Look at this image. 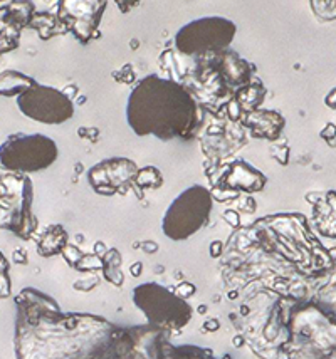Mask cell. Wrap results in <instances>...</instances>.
Wrapping results in <instances>:
<instances>
[{
  "label": "cell",
  "mask_w": 336,
  "mask_h": 359,
  "mask_svg": "<svg viewBox=\"0 0 336 359\" xmlns=\"http://www.w3.org/2000/svg\"><path fill=\"white\" fill-rule=\"evenodd\" d=\"M58 145L44 134H12L0 145V168L10 173H34L49 168Z\"/></svg>",
  "instance_id": "4"
},
{
  "label": "cell",
  "mask_w": 336,
  "mask_h": 359,
  "mask_svg": "<svg viewBox=\"0 0 336 359\" xmlns=\"http://www.w3.org/2000/svg\"><path fill=\"white\" fill-rule=\"evenodd\" d=\"M237 34V26L226 17H202L183 26L175 35V47L182 55H199L227 49Z\"/></svg>",
  "instance_id": "6"
},
{
  "label": "cell",
  "mask_w": 336,
  "mask_h": 359,
  "mask_svg": "<svg viewBox=\"0 0 336 359\" xmlns=\"http://www.w3.org/2000/svg\"><path fill=\"white\" fill-rule=\"evenodd\" d=\"M9 264L0 254V296H7L9 294Z\"/></svg>",
  "instance_id": "19"
},
{
  "label": "cell",
  "mask_w": 336,
  "mask_h": 359,
  "mask_svg": "<svg viewBox=\"0 0 336 359\" xmlns=\"http://www.w3.org/2000/svg\"><path fill=\"white\" fill-rule=\"evenodd\" d=\"M17 106L24 116L44 125H61L74 114L73 101L64 91L42 85L32 86L19 96Z\"/></svg>",
  "instance_id": "7"
},
{
  "label": "cell",
  "mask_w": 336,
  "mask_h": 359,
  "mask_svg": "<svg viewBox=\"0 0 336 359\" xmlns=\"http://www.w3.org/2000/svg\"><path fill=\"white\" fill-rule=\"evenodd\" d=\"M126 119L138 137L190 139L202 125L203 111L182 82L150 74L131 91Z\"/></svg>",
  "instance_id": "1"
},
{
  "label": "cell",
  "mask_w": 336,
  "mask_h": 359,
  "mask_svg": "<svg viewBox=\"0 0 336 359\" xmlns=\"http://www.w3.org/2000/svg\"><path fill=\"white\" fill-rule=\"evenodd\" d=\"M19 39H21V29L0 19V55L15 49L19 46Z\"/></svg>",
  "instance_id": "17"
},
{
  "label": "cell",
  "mask_w": 336,
  "mask_h": 359,
  "mask_svg": "<svg viewBox=\"0 0 336 359\" xmlns=\"http://www.w3.org/2000/svg\"><path fill=\"white\" fill-rule=\"evenodd\" d=\"M212 193L195 185L180 193L163 217V234L171 240H185L197 234L210 218Z\"/></svg>",
  "instance_id": "5"
},
{
  "label": "cell",
  "mask_w": 336,
  "mask_h": 359,
  "mask_svg": "<svg viewBox=\"0 0 336 359\" xmlns=\"http://www.w3.org/2000/svg\"><path fill=\"white\" fill-rule=\"evenodd\" d=\"M29 27L31 29L37 30L39 37H41L42 41H49V39L54 37V35L66 34L67 32L64 29L62 24L59 22L58 15L49 14V12H35Z\"/></svg>",
  "instance_id": "14"
},
{
  "label": "cell",
  "mask_w": 336,
  "mask_h": 359,
  "mask_svg": "<svg viewBox=\"0 0 336 359\" xmlns=\"http://www.w3.org/2000/svg\"><path fill=\"white\" fill-rule=\"evenodd\" d=\"M35 14V7L31 0H14V3L6 10L2 21H6L10 26L17 27V29H24V27H29Z\"/></svg>",
  "instance_id": "15"
},
{
  "label": "cell",
  "mask_w": 336,
  "mask_h": 359,
  "mask_svg": "<svg viewBox=\"0 0 336 359\" xmlns=\"http://www.w3.org/2000/svg\"><path fill=\"white\" fill-rule=\"evenodd\" d=\"M0 229L22 238H31L37 229L32 215V183L26 175H0Z\"/></svg>",
  "instance_id": "3"
},
{
  "label": "cell",
  "mask_w": 336,
  "mask_h": 359,
  "mask_svg": "<svg viewBox=\"0 0 336 359\" xmlns=\"http://www.w3.org/2000/svg\"><path fill=\"white\" fill-rule=\"evenodd\" d=\"M162 175L153 166H146V168L138 170L137 177H135V183L140 189H158L162 185Z\"/></svg>",
  "instance_id": "18"
},
{
  "label": "cell",
  "mask_w": 336,
  "mask_h": 359,
  "mask_svg": "<svg viewBox=\"0 0 336 359\" xmlns=\"http://www.w3.org/2000/svg\"><path fill=\"white\" fill-rule=\"evenodd\" d=\"M108 0H59L58 19L64 29L81 44L99 39V24L105 14Z\"/></svg>",
  "instance_id": "8"
},
{
  "label": "cell",
  "mask_w": 336,
  "mask_h": 359,
  "mask_svg": "<svg viewBox=\"0 0 336 359\" xmlns=\"http://www.w3.org/2000/svg\"><path fill=\"white\" fill-rule=\"evenodd\" d=\"M244 126L249 128L252 137L255 138H266L276 139L281 133L284 126V119L276 111L267 110H255L247 113L244 116Z\"/></svg>",
  "instance_id": "11"
},
{
  "label": "cell",
  "mask_w": 336,
  "mask_h": 359,
  "mask_svg": "<svg viewBox=\"0 0 336 359\" xmlns=\"http://www.w3.org/2000/svg\"><path fill=\"white\" fill-rule=\"evenodd\" d=\"M254 79V66L235 51L217 49L194 55V64L183 73V86L205 106H227Z\"/></svg>",
  "instance_id": "2"
},
{
  "label": "cell",
  "mask_w": 336,
  "mask_h": 359,
  "mask_svg": "<svg viewBox=\"0 0 336 359\" xmlns=\"http://www.w3.org/2000/svg\"><path fill=\"white\" fill-rule=\"evenodd\" d=\"M326 105L331 106V107H336V89L331 91L330 94H328L326 98Z\"/></svg>",
  "instance_id": "20"
},
{
  "label": "cell",
  "mask_w": 336,
  "mask_h": 359,
  "mask_svg": "<svg viewBox=\"0 0 336 359\" xmlns=\"http://www.w3.org/2000/svg\"><path fill=\"white\" fill-rule=\"evenodd\" d=\"M67 235L61 225H51L44 230L39 238V254L41 255H54L62 252L66 247Z\"/></svg>",
  "instance_id": "16"
},
{
  "label": "cell",
  "mask_w": 336,
  "mask_h": 359,
  "mask_svg": "<svg viewBox=\"0 0 336 359\" xmlns=\"http://www.w3.org/2000/svg\"><path fill=\"white\" fill-rule=\"evenodd\" d=\"M14 3V0H0V12H6Z\"/></svg>",
  "instance_id": "21"
},
{
  "label": "cell",
  "mask_w": 336,
  "mask_h": 359,
  "mask_svg": "<svg viewBox=\"0 0 336 359\" xmlns=\"http://www.w3.org/2000/svg\"><path fill=\"white\" fill-rule=\"evenodd\" d=\"M137 173L138 168L131 159L113 158L93 166L87 173V180L96 193L113 195L118 191L123 193L126 189H130Z\"/></svg>",
  "instance_id": "9"
},
{
  "label": "cell",
  "mask_w": 336,
  "mask_h": 359,
  "mask_svg": "<svg viewBox=\"0 0 336 359\" xmlns=\"http://www.w3.org/2000/svg\"><path fill=\"white\" fill-rule=\"evenodd\" d=\"M266 185V177L252 168L251 165L244 163L242 159L230 163L227 166L226 175L221 180V183H217V189L222 190H244V191H259Z\"/></svg>",
  "instance_id": "10"
},
{
  "label": "cell",
  "mask_w": 336,
  "mask_h": 359,
  "mask_svg": "<svg viewBox=\"0 0 336 359\" xmlns=\"http://www.w3.org/2000/svg\"><path fill=\"white\" fill-rule=\"evenodd\" d=\"M34 78L19 73V71H3L0 73V96H21L26 93L27 89H31L32 86H35Z\"/></svg>",
  "instance_id": "12"
},
{
  "label": "cell",
  "mask_w": 336,
  "mask_h": 359,
  "mask_svg": "<svg viewBox=\"0 0 336 359\" xmlns=\"http://www.w3.org/2000/svg\"><path fill=\"white\" fill-rule=\"evenodd\" d=\"M264 98H266V87L262 86L259 79H252L249 85L237 91V94L234 96V101L241 107V111L251 113V111H255L262 105Z\"/></svg>",
  "instance_id": "13"
}]
</instances>
